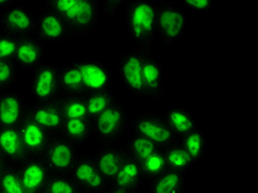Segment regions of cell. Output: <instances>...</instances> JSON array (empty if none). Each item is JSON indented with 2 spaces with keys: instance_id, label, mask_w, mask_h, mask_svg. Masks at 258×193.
Segmentation results:
<instances>
[{
  "instance_id": "obj_1",
  "label": "cell",
  "mask_w": 258,
  "mask_h": 193,
  "mask_svg": "<svg viewBox=\"0 0 258 193\" xmlns=\"http://www.w3.org/2000/svg\"><path fill=\"white\" fill-rule=\"evenodd\" d=\"M49 8L66 23L73 41L93 36L101 19L96 0H52L45 2Z\"/></svg>"
},
{
  "instance_id": "obj_2",
  "label": "cell",
  "mask_w": 258,
  "mask_h": 193,
  "mask_svg": "<svg viewBox=\"0 0 258 193\" xmlns=\"http://www.w3.org/2000/svg\"><path fill=\"white\" fill-rule=\"evenodd\" d=\"M125 22L131 42L144 54L156 46V0H126Z\"/></svg>"
},
{
  "instance_id": "obj_3",
  "label": "cell",
  "mask_w": 258,
  "mask_h": 193,
  "mask_svg": "<svg viewBox=\"0 0 258 193\" xmlns=\"http://www.w3.org/2000/svg\"><path fill=\"white\" fill-rule=\"evenodd\" d=\"M185 10L171 0H156V46L166 49L184 37L187 28Z\"/></svg>"
},
{
  "instance_id": "obj_4",
  "label": "cell",
  "mask_w": 258,
  "mask_h": 193,
  "mask_svg": "<svg viewBox=\"0 0 258 193\" xmlns=\"http://www.w3.org/2000/svg\"><path fill=\"white\" fill-rule=\"evenodd\" d=\"M132 116L120 102L92 120L93 137L98 145L119 144L129 133Z\"/></svg>"
},
{
  "instance_id": "obj_5",
  "label": "cell",
  "mask_w": 258,
  "mask_h": 193,
  "mask_svg": "<svg viewBox=\"0 0 258 193\" xmlns=\"http://www.w3.org/2000/svg\"><path fill=\"white\" fill-rule=\"evenodd\" d=\"M128 134H135L148 139L161 149L178 143V136L170 130L162 117L150 112L132 117Z\"/></svg>"
},
{
  "instance_id": "obj_6",
  "label": "cell",
  "mask_w": 258,
  "mask_h": 193,
  "mask_svg": "<svg viewBox=\"0 0 258 193\" xmlns=\"http://www.w3.org/2000/svg\"><path fill=\"white\" fill-rule=\"evenodd\" d=\"M144 53L136 49L122 52L117 63V77L121 86L133 97L145 99L143 80Z\"/></svg>"
},
{
  "instance_id": "obj_7",
  "label": "cell",
  "mask_w": 258,
  "mask_h": 193,
  "mask_svg": "<svg viewBox=\"0 0 258 193\" xmlns=\"http://www.w3.org/2000/svg\"><path fill=\"white\" fill-rule=\"evenodd\" d=\"M36 26V14L26 6L16 3L0 15V32L17 40L32 37Z\"/></svg>"
},
{
  "instance_id": "obj_8",
  "label": "cell",
  "mask_w": 258,
  "mask_h": 193,
  "mask_svg": "<svg viewBox=\"0 0 258 193\" xmlns=\"http://www.w3.org/2000/svg\"><path fill=\"white\" fill-rule=\"evenodd\" d=\"M33 37L43 44H62L72 42L73 39L68 27L54 11L42 6L36 14V26Z\"/></svg>"
},
{
  "instance_id": "obj_9",
  "label": "cell",
  "mask_w": 258,
  "mask_h": 193,
  "mask_svg": "<svg viewBox=\"0 0 258 193\" xmlns=\"http://www.w3.org/2000/svg\"><path fill=\"white\" fill-rule=\"evenodd\" d=\"M80 156V148L63 136H56L52 137L42 158L51 173L70 174Z\"/></svg>"
},
{
  "instance_id": "obj_10",
  "label": "cell",
  "mask_w": 258,
  "mask_h": 193,
  "mask_svg": "<svg viewBox=\"0 0 258 193\" xmlns=\"http://www.w3.org/2000/svg\"><path fill=\"white\" fill-rule=\"evenodd\" d=\"M80 70L85 94L114 90V77L106 63L97 58H83L76 61Z\"/></svg>"
},
{
  "instance_id": "obj_11",
  "label": "cell",
  "mask_w": 258,
  "mask_h": 193,
  "mask_svg": "<svg viewBox=\"0 0 258 193\" xmlns=\"http://www.w3.org/2000/svg\"><path fill=\"white\" fill-rule=\"evenodd\" d=\"M60 67L44 63L33 72L29 92L37 102L55 101L60 97L58 93Z\"/></svg>"
},
{
  "instance_id": "obj_12",
  "label": "cell",
  "mask_w": 258,
  "mask_h": 193,
  "mask_svg": "<svg viewBox=\"0 0 258 193\" xmlns=\"http://www.w3.org/2000/svg\"><path fill=\"white\" fill-rule=\"evenodd\" d=\"M70 175L83 193H102L109 185L96 168L92 154H81Z\"/></svg>"
},
{
  "instance_id": "obj_13",
  "label": "cell",
  "mask_w": 258,
  "mask_h": 193,
  "mask_svg": "<svg viewBox=\"0 0 258 193\" xmlns=\"http://www.w3.org/2000/svg\"><path fill=\"white\" fill-rule=\"evenodd\" d=\"M143 80L145 99L155 103L165 97L166 93V68L154 53L144 54Z\"/></svg>"
},
{
  "instance_id": "obj_14",
  "label": "cell",
  "mask_w": 258,
  "mask_h": 193,
  "mask_svg": "<svg viewBox=\"0 0 258 193\" xmlns=\"http://www.w3.org/2000/svg\"><path fill=\"white\" fill-rule=\"evenodd\" d=\"M48 132L52 137L62 136L66 118L58 107L57 99L50 102H36L29 104L27 116Z\"/></svg>"
},
{
  "instance_id": "obj_15",
  "label": "cell",
  "mask_w": 258,
  "mask_h": 193,
  "mask_svg": "<svg viewBox=\"0 0 258 193\" xmlns=\"http://www.w3.org/2000/svg\"><path fill=\"white\" fill-rule=\"evenodd\" d=\"M17 168L27 193H43L51 171L42 157H29Z\"/></svg>"
},
{
  "instance_id": "obj_16",
  "label": "cell",
  "mask_w": 258,
  "mask_h": 193,
  "mask_svg": "<svg viewBox=\"0 0 258 193\" xmlns=\"http://www.w3.org/2000/svg\"><path fill=\"white\" fill-rule=\"evenodd\" d=\"M28 106L21 93L11 90L0 92V128L18 127L26 118Z\"/></svg>"
},
{
  "instance_id": "obj_17",
  "label": "cell",
  "mask_w": 258,
  "mask_h": 193,
  "mask_svg": "<svg viewBox=\"0 0 258 193\" xmlns=\"http://www.w3.org/2000/svg\"><path fill=\"white\" fill-rule=\"evenodd\" d=\"M92 155L98 171L109 184L127 157L124 148L119 144L98 145L96 151Z\"/></svg>"
},
{
  "instance_id": "obj_18",
  "label": "cell",
  "mask_w": 258,
  "mask_h": 193,
  "mask_svg": "<svg viewBox=\"0 0 258 193\" xmlns=\"http://www.w3.org/2000/svg\"><path fill=\"white\" fill-rule=\"evenodd\" d=\"M44 44L32 37L18 40L14 62L19 71L34 72L44 64Z\"/></svg>"
},
{
  "instance_id": "obj_19",
  "label": "cell",
  "mask_w": 258,
  "mask_h": 193,
  "mask_svg": "<svg viewBox=\"0 0 258 193\" xmlns=\"http://www.w3.org/2000/svg\"><path fill=\"white\" fill-rule=\"evenodd\" d=\"M18 130L28 157H42L52 139L50 134L28 117L22 120Z\"/></svg>"
},
{
  "instance_id": "obj_20",
  "label": "cell",
  "mask_w": 258,
  "mask_h": 193,
  "mask_svg": "<svg viewBox=\"0 0 258 193\" xmlns=\"http://www.w3.org/2000/svg\"><path fill=\"white\" fill-rule=\"evenodd\" d=\"M0 155L6 163L18 167L28 157L18 127L0 128Z\"/></svg>"
},
{
  "instance_id": "obj_21",
  "label": "cell",
  "mask_w": 258,
  "mask_h": 193,
  "mask_svg": "<svg viewBox=\"0 0 258 193\" xmlns=\"http://www.w3.org/2000/svg\"><path fill=\"white\" fill-rule=\"evenodd\" d=\"M144 182L145 178L140 163L132 158L126 157L114 180L110 182V185L129 193H134L137 192L139 186Z\"/></svg>"
},
{
  "instance_id": "obj_22",
  "label": "cell",
  "mask_w": 258,
  "mask_h": 193,
  "mask_svg": "<svg viewBox=\"0 0 258 193\" xmlns=\"http://www.w3.org/2000/svg\"><path fill=\"white\" fill-rule=\"evenodd\" d=\"M161 117L178 138L200 128L196 116L181 106L168 107Z\"/></svg>"
},
{
  "instance_id": "obj_23",
  "label": "cell",
  "mask_w": 258,
  "mask_h": 193,
  "mask_svg": "<svg viewBox=\"0 0 258 193\" xmlns=\"http://www.w3.org/2000/svg\"><path fill=\"white\" fill-rule=\"evenodd\" d=\"M58 93L61 96H84L85 89L80 73L78 63H70L60 68Z\"/></svg>"
},
{
  "instance_id": "obj_24",
  "label": "cell",
  "mask_w": 258,
  "mask_h": 193,
  "mask_svg": "<svg viewBox=\"0 0 258 193\" xmlns=\"http://www.w3.org/2000/svg\"><path fill=\"white\" fill-rule=\"evenodd\" d=\"M187 174L168 170L149 182L148 193H185Z\"/></svg>"
},
{
  "instance_id": "obj_25",
  "label": "cell",
  "mask_w": 258,
  "mask_h": 193,
  "mask_svg": "<svg viewBox=\"0 0 258 193\" xmlns=\"http://www.w3.org/2000/svg\"><path fill=\"white\" fill-rule=\"evenodd\" d=\"M62 136L78 148L83 147L93 137V126L90 119H66Z\"/></svg>"
},
{
  "instance_id": "obj_26",
  "label": "cell",
  "mask_w": 258,
  "mask_h": 193,
  "mask_svg": "<svg viewBox=\"0 0 258 193\" xmlns=\"http://www.w3.org/2000/svg\"><path fill=\"white\" fill-rule=\"evenodd\" d=\"M122 148H124L127 157L138 161L139 163L161 149L150 140L135 135V134H128L125 137Z\"/></svg>"
},
{
  "instance_id": "obj_27",
  "label": "cell",
  "mask_w": 258,
  "mask_h": 193,
  "mask_svg": "<svg viewBox=\"0 0 258 193\" xmlns=\"http://www.w3.org/2000/svg\"><path fill=\"white\" fill-rule=\"evenodd\" d=\"M178 143L182 146L183 149L186 151L187 155L191 157L192 161L200 163L207 153V138L201 128L193 131L184 136L178 138Z\"/></svg>"
},
{
  "instance_id": "obj_28",
  "label": "cell",
  "mask_w": 258,
  "mask_h": 193,
  "mask_svg": "<svg viewBox=\"0 0 258 193\" xmlns=\"http://www.w3.org/2000/svg\"><path fill=\"white\" fill-rule=\"evenodd\" d=\"M118 102L114 90L87 94V96H85V103L90 120H94Z\"/></svg>"
},
{
  "instance_id": "obj_29",
  "label": "cell",
  "mask_w": 258,
  "mask_h": 193,
  "mask_svg": "<svg viewBox=\"0 0 258 193\" xmlns=\"http://www.w3.org/2000/svg\"><path fill=\"white\" fill-rule=\"evenodd\" d=\"M163 154H165L169 170L189 174L195 167V162L192 161L191 157L187 155L179 143H175L163 149Z\"/></svg>"
},
{
  "instance_id": "obj_30",
  "label": "cell",
  "mask_w": 258,
  "mask_h": 193,
  "mask_svg": "<svg viewBox=\"0 0 258 193\" xmlns=\"http://www.w3.org/2000/svg\"><path fill=\"white\" fill-rule=\"evenodd\" d=\"M57 104L66 119H90L85 96H61Z\"/></svg>"
},
{
  "instance_id": "obj_31",
  "label": "cell",
  "mask_w": 258,
  "mask_h": 193,
  "mask_svg": "<svg viewBox=\"0 0 258 193\" xmlns=\"http://www.w3.org/2000/svg\"><path fill=\"white\" fill-rule=\"evenodd\" d=\"M140 166H142L145 181L147 182H151L169 170L163 149L158 150L157 153L149 156L147 159L140 162Z\"/></svg>"
},
{
  "instance_id": "obj_32",
  "label": "cell",
  "mask_w": 258,
  "mask_h": 193,
  "mask_svg": "<svg viewBox=\"0 0 258 193\" xmlns=\"http://www.w3.org/2000/svg\"><path fill=\"white\" fill-rule=\"evenodd\" d=\"M43 193H83L70 174L51 173Z\"/></svg>"
},
{
  "instance_id": "obj_33",
  "label": "cell",
  "mask_w": 258,
  "mask_h": 193,
  "mask_svg": "<svg viewBox=\"0 0 258 193\" xmlns=\"http://www.w3.org/2000/svg\"><path fill=\"white\" fill-rule=\"evenodd\" d=\"M0 190L5 193H27L18 173V168L13 165H6L0 173Z\"/></svg>"
},
{
  "instance_id": "obj_34",
  "label": "cell",
  "mask_w": 258,
  "mask_h": 193,
  "mask_svg": "<svg viewBox=\"0 0 258 193\" xmlns=\"http://www.w3.org/2000/svg\"><path fill=\"white\" fill-rule=\"evenodd\" d=\"M18 75L19 69L14 61H0V92L10 90Z\"/></svg>"
},
{
  "instance_id": "obj_35",
  "label": "cell",
  "mask_w": 258,
  "mask_h": 193,
  "mask_svg": "<svg viewBox=\"0 0 258 193\" xmlns=\"http://www.w3.org/2000/svg\"><path fill=\"white\" fill-rule=\"evenodd\" d=\"M18 40L0 32V61H14Z\"/></svg>"
},
{
  "instance_id": "obj_36",
  "label": "cell",
  "mask_w": 258,
  "mask_h": 193,
  "mask_svg": "<svg viewBox=\"0 0 258 193\" xmlns=\"http://www.w3.org/2000/svg\"><path fill=\"white\" fill-rule=\"evenodd\" d=\"M97 7L101 14H105L108 18H115L118 10H124L126 0H104V2H96Z\"/></svg>"
},
{
  "instance_id": "obj_37",
  "label": "cell",
  "mask_w": 258,
  "mask_h": 193,
  "mask_svg": "<svg viewBox=\"0 0 258 193\" xmlns=\"http://www.w3.org/2000/svg\"><path fill=\"white\" fill-rule=\"evenodd\" d=\"M181 5L183 9H189L196 13H209L214 7V3L211 0H183Z\"/></svg>"
},
{
  "instance_id": "obj_38",
  "label": "cell",
  "mask_w": 258,
  "mask_h": 193,
  "mask_svg": "<svg viewBox=\"0 0 258 193\" xmlns=\"http://www.w3.org/2000/svg\"><path fill=\"white\" fill-rule=\"evenodd\" d=\"M15 4H16V2H13V0H0V9L6 10Z\"/></svg>"
},
{
  "instance_id": "obj_39",
  "label": "cell",
  "mask_w": 258,
  "mask_h": 193,
  "mask_svg": "<svg viewBox=\"0 0 258 193\" xmlns=\"http://www.w3.org/2000/svg\"><path fill=\"white\" fill-rule=\"evenodd\" d=\"M102 193H129V192H126V191L120 190V189H117V188H115V186L109 184L107 188L105 189Z\"/></svg>"
},
{
  "instance_id": "obj_40",
  "label": "cell",
  "mask_w": 258,
  "mask_h": 193,
  "mask_svg": "<svg viewBox=\"0 0 258 193\" xmlns=\"http://www.w3.org/2000/svg\"><path fill=\"white\" fill-rule=\"evenodd\" d=\"M6 165H7V163H6V161H5V159H4V158H3V156L0 155V173L3 172L4 168L6 167Z\"/></svg>"
},
{
  "instance_id": "obj_41",
  "label": "cell",
  "mask_w": 258,
  "mask_h": 193,
  "mask_svg": "<svg viewBox=\"0 0 258 193\" xmlns=\"http://www.w3.org/2000/svg\"><path fill=\"white\" fill-rule=\"evenodd\" d=\"M0 193H5L3 190H0Z\"/></svg>"
},
{
  "instance_id": "obj_42",
  "label": "cell",
  "mask_w": 258,
  "mask_h": 193,
  "mask_svg": "<svg viewBox=\"0 0 258 193\" xmlns=\"http://www.w3.org/2000/svg\"><path fill=\"white\" fill-rule=\"evenodd\" d=\"M134 193H137V192H134Z\"/></svg>"
}]
</instances>
